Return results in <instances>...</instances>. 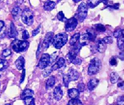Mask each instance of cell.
Wrapping results in <instances>:
<instances>
[{
	"instance_id": "d590c367",
	"label": "cell",
	"mask_w": 124,
	"mask_h": 105,
	"mask_svg": "<svg viewBox=\"0 0 124 105\" xmlns=\"http://www.w3.org/2000/svg\"><path fill=\"white\" fill-rule=\"evenodd\" d=\"M63 84L65 87H68L69 86V84L70 80L68 77L67 75H64L63 77Z\"/></svg>"
},
{
	"instance_id": "2e32d148",
	"label": "cell",
	"mask_w": 124,
	"mask_h": 105,
	"mask_svg": "<svg viewBox=\"0 0 124 105\" xmlns=\"http://www.w3.org/2000/svg\"><path fill=\"white\" fill-rule=\"evenodd\" d=\"M12 16H13L14 19H16V20L19 19V17L22 14L21 8H19V7H14L12 10Z\"/></svg>"
},
{
	"instance_id": "816d5d0a",
	"label": "cell",
	"mask_w": 124,
	"mask_h": 105,
	"mask_svg": "<svg viewBox=\"0 0 124 105\" xmlns=\"http://www.w3.org/2000/svg\"><path fill=\"white\" fill-rule=\"evenodd\" d=\"M5 105H10V104H6Z\"/></svg>"
},
{
	"instance_id": "277c9868",
	"label": "cell",
	"mask_w": 124,
	"mask_h": 105,
	"mask_svg": "<svg viewBox=\"0 0 124 105\" xmlns=\"http://www.w3.org/2000/svg\"><path fill=\"white\" fill-rule=\"evenodd\" d=\"M29 43L27 41H20V40H14L12 43L11 45L12 49L16 52H21L27 50L29 47Z\"/></svg>"
},
{
	"instance_id": "9c48e42d",
	"label": "cell",
	"mask_w": 124,
	"mask_h": 105,
	"mask_svg": "<svg viewBox=\"0 0 124 105\" xmlns=\"http://www.w3.org/2000/svg\"><path fill=\"white\" fill-rule=\"evenodd\" d=\"M53 39H54V33L53 32H48L46 34L44 40H43V49H48L51 42L53 41Z\"/></svg>"
},
{
	"instance_id": "bcb514c9",
	"label": "cell",
	"mask_w": 124,
	"mask_h": 105,
	"mask_svg": "<svg viewBox=\"0 0 124 105\" xmlns=\"http://www.w3.org/2000/svg\"><path fill=\"white\" fill-rule=\"evenodd\" d=\"M118 58L122 61H124V50L122 51L118 55Z\"/></svg>"
},
{
	"instance_id": "83f0119b",
	"label": "cell",
	"mask_w": 124,
	"mask_h": 105,
	"mask_svg": "<svg viewBox=\"0 0 124 105\" xmlns=\"http://www.w3.org/2000/svg\"><path fill=\"white\" fill-rule=\"evenodd\" d=\"M23 101L26 105H35L34 99L33 97H27L23 99Z\"/></svg>"
},
{
	"instance_id": "6da1fadb",
	"label": "cell",
	"mask_w": 124,
	"mask_h": 105,
	"mask_svg": "<svg viewBox=\"0 0 124 105\" xmlns=\"http://www.w3.org/2000/svg\"><path fill=\"white\" fill-rule=\"evenodd\" d=\"M101 68V62L99 59L95 57L91 61L89 68H88V74L89 76H94L98 74Z\"/></svg>"
},
{
	"instance_id": "f907efd6",
	"label": "cell",
	"mask_w": 124,
	"mask_h": 105,
	"mask_svg": "<svg viewBox=\"0 0 124 105\" xmlns=\"http://www.w3.org/2000/svg\"><path fill=\"white\" fill-rule=\"evenodd\" d=\"M80 1H74V2H75V3H78Z\"/></svg>"
},
{
	"instance_id": "ba28073f",
	"label": "cell",
	"mask_w": 124,
	"mask_h": 105,
	"mask_svg": "<svg viewBox=\"0 0 124 105\" xmlns=\"http://www.w3.org/2000/svg\"><path fill=\"white\" fill-rule=\"evenodd\" d=\"M66 57L68 61L70 63H73L74 64H80L81 63V59L77 57V55L75 54L72 51L69 52Z\"/></svg>"
},
{
	"instance_id": "d4e9b609",
	"label": "cell",
	"mask_w": 124,
	"mask_h": 105,
	"mask_svg": "<svg viewBox=\"0 0 124 105\" xmlns=\"http://www.w3.org/2000/svg\"><path fill=\"white\" fill-rule=\"evenodd\" d=\"M83 45H81V43H76L75 45H74L73 47V49H72V52L73 53H74L75 54L77 55L78 53H79V52L80 51V50H81V49L82 48V47H83Z\"/></svg>"
},
{
	"instance_id": "4fadbf2b",
	"label": "cell",
	"mask_w": 124,
	"mask_h": 105,
	"mask_svg": "<svg viewBox=\"0 0 124 105\" xmlns=\"http://www.w3.org/2000/svg\"><path fill=\"white\" fill-rule=\"evenodd\" d=\"M15 64L17 69H18L19 70L23 69V67L25 65V59H24V57L23 56L19 57L17 59V60L16 61Z\"/></svg>"
},
{
	"instance_id": "d6a6232c",
	"label": "cell",
	"mask_w": 124,
	"mask_h": 105,
	"mask_svg": "<svg viewBox=\"0 0 124 105\" xmlns=\"http://www.w3.org/2000/svg\"><path fill=\"white\" fill-rule=\"evenodd\" d=\"M68 105H83V104L80 100L78 99H74L70 100L68 103Z\"/></svg>"
},
{
	"instance_id": "7c38bea8",
	"label": "cell",
	"mask_w": 124,
	"mask_h": 105,
	"mask_svg": "<svg viewBox=\"0 0 124 105\" xmlns=\"http://www.w3.org/2000/svg\"><path fill=\"white\" fill-rule=\"evenodd\" d=\"M54 97L57 101H60L63 97V91L60 86H58L54 88Z\"/></svg>"
},
{
	"instance_id": "8fae6325",
	"label": "cell",
	"mask_w": 124,
	"mask_h": 105,
	"mask_svg": "<svg viewBox=\"0 0 124 105\" xmlns=\"http://www.w3.org/2000/svg\"><path fill=\"white\" fill-rule=\"evenodd\" d=\"M64 66H65V60L63 57H60L58 59V60L56 61V63L52 66V71L56 70Z\"/></svg>"
},
{
	"instance_id": "484cf974",
	"label": "cell",
	"mask_w": 124,
	"mask_h": 105,
	"mask_svg": "<svg viewBox=\"0 0 124 105\" xmlns=\"http://www.w3.org/2000/svg\"><path fill=\"white\" fill-rule=\"evenodd\" d=\"M101 2V1H87V5L89 8H93L98 6L100 3Z\"/></svg>"
},
{
	"instance_id": "c3c4849f",
	"label": "cell",
	"mask_w": 124,
	"mask_h": 105,
	"mask_svg": "<svg viewBox=\"0 0 124 105\" xmlns=\"http://www.w3.org/2000/svg\"><path fill=\"white\" fill-rule=\"evenodd\" d=\"M5 27V23L3 21H0V32Z\"/></svg>"
},
{
	"instance_id": "5b68a950",
	"label": "cell",
	"mask_w": 124,
	"mask_h": 105,
	"mask_svg": "<svg viewBox=\"0 0 124 105\" xmlns=\"http://www.w3.org/2000/svg\"><path fill=\"white\" fill-rule=\"evenodd\" d=\"M21 19L25 24L31 26L34 23V14L29 8H25L22 12Z\"/></svg>"
},
{
	"instance_id": "ee69618b",
	"label": "cell",
	"mask_w": 124,
	"mask_h": 105,
	"mask_svg": "<svg viewBox=\"0 0 124 105\" xmlns=\"http://www.w3.org/2000/svg\"><path fill=\"white\" fill-rule=\"evenodd\" d=\"M39 31H40V26L37 28L36 29H35L34 30H33L32 33V36H36V35L39 32Z\"/></svg>"
},
{
	"instance_id": "4316f807",
	"label": "cell",
	"mask_w": 124,
	"mask_h": 105,
	"mask_svg": "<svg viewBox=\"0 0 124 105\" xmlns=\"http://www.w3.org/2000/svg\"><path fill=\"white\" fill-rule=\"evenodd\" d=\"M86 33L89 35V38H90V41H94V39H96V34L95 33L94 30H87Z\"/></svg>"
},
{
	"instance_id": "ffe728a7",
	"label": "cell",
	"mask_w": 124,
	"mask_h": 105,
	"mask_svg": "<svg viewBox=\"0 0 124 105\" xmlns=\"http://www.w3.org/2000/svg\"><path fill=\"white\" fill-rule=\"evenodd\" d=\"M55 82H56L55 77L54 76H50V77L46 80V89L48 90L49 88H50L53 87L54 84H55Z\"/></svg>"
},
{
	"instance_id": "f1b7e54d",
	"label": "cell",
	"mask_w": 124,
	"mask_h": 105,
	"mask_svg": "<svg viewBox=\"0 0 124 105\" xmlns=\"http://www.w3.org/2000/svg\"><path fill=\"white\" fill-rule=\"evenodd\" d=\"M94 30L98 31L99 32H104L106 30L105 27L104 25H103L101 24H97L94 25Z\"/></svg>"
},
{
	"instance_id": "9a60e30c",
	"label": "cell",
	"mask_w": 124,
	"mask_h": 105,
	"mask_svg": "<svg viewBox=\"0 0 124 105\" xmlns=\"http://www.w3.org/2000/svg\"><path fill=\"white\" fill-rule=\"evenodd\" d=\"M17 32L16 30V28L14 24L12 22L10 24V27L9 32H8V35L10 37L12 38H15L17 36Z\"/></svg>"
},
{
	"instance_id": "603a6c76",
	"label": "cell",
	"mask_w": 124,
	"mask_h": 105,
	"mask_svg": "<svg viewBox=\"0 0 124 105\" xmlns=\"http://www.w3.org/2000/svg\"><path fill=\"white\" fill-rule=\"evenodd\" d=\"M119 75H118L116 72H112L110 75V82L112 84H115L118 82V79H119Z\"/></svg>"
},
{
	"instance_id": "f546056e",
	"label": "cell",
	"mask_w": 124,
	"mask_h": 105,
	"mask_svg": "<svg viewBox=\"0 0 124 105\" xmlns=\"http://www.w3.org/2000/svg\"><path fill=\"white\" fill-rule=\"evenodd\" d=\"M8 66V63L7 61L0 59V71L6 69Z\"/></svg>"
},
{
	"instance_id": "b9f144b4",
	"label": "cell",
	"mask_w": 124,
	"mask_h": 105,
	"mask_svg": "<svg viewBox=\"0 0 124 105\" xmlns=\"http://www.w3.org/2000/svg\"><path fill=\"white\" fill-rule=\"evenodd\" d=\"M50 56V64H51V63H52L54 62V61L56 60V57H58V54H57V53L55 52L54 53V54H52L51 56Z\"/></svg>"
},
{
	"instance_id": "ab89813d",
	"label": "cell",
	"mask_w": 124,
	"mask_h": 105,
	"mask_svg": "<svg viewBox=\"0 0 124 105\" xmlns=\"http://www.w3.org/2000/svg\"><path fill=\"white\" fill-rule=\"evenodd\" d=\"M109 64L111 66H116V64H117V60H116V58L115 57H112V58L110 59V60H109Z\"/></svg>"
},
{
	"instance_id": "836d02e7",
	"label": "cell",
	"mask_w": 124,
	"mask_h": 105,
	"mask_svg": "<svg viewBox=\"0 0 124 105\" xmlns=\"http://www.w3.org/2000/svg\"><path fill=\"white\" fill-rule=\"evenodd\" d=\"M103 42L105 44H111L113 42V39H112V37L110 36H107V37H105L103 39H102Z\"/></svg>"
},
{
	"instance_id": "8992f818",
	"label": "cell",
	"mask_w": 124,
	"mask_h": 105,
	"mask_svg": "<svg viewBox=\"0 0 124 105\" xmlns=\"http://www.w3.org/2000/svg\"><path fill=\"white\" fill-rule=\"evenodd\" d=\"M50 56L48 54H44L41 57L38 63V67L40 69H45L50 64Z\"/></svg>"
},
{
	"instance_id": "60d3db41",
	"label": "cell",
	"mask_w": 124,
	"mask_h": 105,
	"mask_svg": "<svg viewBox=\"0 0 124 105\" xmlns=\"http://www.w3.org/2000/svg\"><path fill=\"white\" fill-rule=\"evenodd\" d=\"M29 37H30V36H29V32H28L27 30H25L23 31V34H22V38H23L24 40H27V39H29Z\"/></svg>"
},
{
	"instance_id": "1f68e13d",
	"label": "cell",
	"mask_w": 124,
	"mask_h": 105,
	"mask_svg": "<svg viewBox=\"0 0 124 105\" xmlns=\"http://www.w3.org/2000/svg\"><path fill=\"white\" fill-rule=\"evenodd\" d=\"M57 18L58 19V20H60L61 21L65 22V23L68 20L65 17V15H64L63 12H62V11H60V12L58 13V15H57Z\"/></svg>"
},
{
	"instance_id": "e575fe53",
	"label": "cell",
	"mask_w": 124,
	"mask_h": 105,
	"mask_svg": "<svg viewBox=\"0 0 124 105\" xmlns=\"http://www.w3.org/2000/svg\"><path fill=\"white\" fill-rule=\"evenodd\" d=\"M116 104L117 105H124V96L122 95L118 97L116 100Z\"/></svg>"
},
{
	"instance_id": "44dd1931",
	"label": "cell",
	"mask_w": 124,
	"mask_h": 105,
	"mask_svg": "<svg viewBox=\"0 0 124 105\" xmlns=\"http://www.w3.org/2000/svg\"><path fill=\"white\" fill-rule=\"evenodd\" d=\"M33 95H34V91L32 90L25 89L21 93V98L23 100L27 97H33Z\"/></svg>"
},
{
	"instance_id": "74e56055",
	"label": "cell",
	"mask_w": 124,
	"mask_h": 105,
	"mask_svg": "<svg viewBox=\"0 0 124 105\" xmlns=\"http://www.w3.org/2000/svg\"><path fill=\"white\" fill-rule=\"evenodd\" d=\"M85 84L83 83H80L78 84V90L79 91V92H83L85 90Z\"/></svg>"
},
{
	"instance_id": "4dcf8cb0",
	"label": "cell",
	"mask_w": 124,
	"mask_h": 105,
	"mask_svg": "<svg viewBox=\"0 0 124 105\" xmlns=\"http://www.w3.org/2000/svg\"><path fill=\"white\" fill-rule=\"evenodd\" d=\"M124 30L120 28H116L115 30H114V33H113V35L115 37H116L117 39H118L119 37H121L122 35V34H124Z\"/></svg>"
},
{
	"instance_id": "30bf717a",
	"label": "cell",
	"mask_w": 124,
	"mask_h": 105,
	"mask_svg": "<svg viewBox=\"0 0 124 105\" xmlns=\"http://www.w3.org/2000/svg\"><path fill=\"white\" fill-rule=\"evenodd\" d=\"M67 75L70 81H77L78 79V78H79L78 72L76 70L73 69V68L70 69Z\"/></svg>"
},
{
	"instance_id": "f6af8a7d",
	"label": "cell",
	"mask_w": 124,
	"mask_h": 105,
	"mask_svg": "<svg viewBox=\"0 0 124 105\" xmlns=\"http://www.w3.org/2000/svg\"><path fill=\"white\" fill-rule=\"evenodd\" d=\"M5 35H6V28L5 27L0 32V38H3V37L5 36Z\"/></svg>"
},
{
	"instance_id": "d6986e66",
	"label": "cell",
	"mask_w": 124,
	"mask_h": 105,
	"mask_svg": "<svg viewBox=\"0 0 124 105\" xmlns=\"http://www.w3.org/2000/svg\"><path fill=\"white\" fill-rule=\"evenodd\" d=\"M55 3L52 1H47L45 3L44 6H43V8L46 11H50V10H53L55 7Z\"/></svg>"
},
{
	"instance_id": "7a4b0ae2",
	"label": "cell",
	"mask_w": 124,
	"mask_h": 105,
	"mask_svg": "<svg viewBox=\"0 0 124 105\" xmlns=\"http://www.w3.org/2000/svg\"><path fill=\"white\" fill-rule=\"evenodd\" d=\"M67 42V35L65 33H60L54 37L52 44L56 49H60Z\"/></svg>"
},
{
	"instance_id": "db71d44e",
	"label": "cell",
	"mask_w": 124,
	"mask_h": 105,
	"mask_svg": "<svg viewBox=\"0 0 124 105\" xmlns=\"http://www.w3.org/2000/svg\"></svg>"
},
{
	"instance_id": "ac0fdd59",
	"label": "cell",
	"mask_w": 124,
	"mask_h": 105,
	"mask_svg": "<svg viewBox=\"0 0 124 105\" xmlns=\"http://www.w3.org/2000/svg\"><path fill=\"white\" fill-rule=\"evenodd\" d=\"M79 91L75 88H71L68 90V95L72 99H76L79 96Z\"/></svg>"
},
{
	"instance_id": "7dc6e473",
	"label": "cell",
	"mask_w": 124,
	"mask_h": 105,
	"mask_svg": "<svg viewBox=\"0 0 124 105\" xmlns=\"http://www.w3.org/2000/svg\"><path fill=\"white\" fill-rule=\"evenodd\" d=\"M25 70H23V72H22V75H21V79H20V83H22L25 79Z\"/></svg>"
},
{
	"instance_id": "f35d334b",
	"label": "cell",
	"mask_w": 124,
	"mask_h": 105,
	"mask_svg": "<svg viewBox=\"0 0 124 105\" xmlns=\"http://www.w3.org/2000/svg\"><path fill=\"white\" fill-rule=\"evenodd\" d=\"M2 55L3 56L5 57H7L9 56L10 55H11V51L9 49H5L3 51V53H2Z\"/></svg>"
},
{
	"instance_id": "52a82bcc",
	"label": "cell",
	"mask_w": 124,
	"mask_h": 105,
	"mask_svg": "<svg viewBox=\"0 0 124 105\" xmlns=\"http://www.w3.org/2000/svg\"><path fill=\"white\" fill-rule=\"evenodd\" d=\"M78 25V20L76 18H72L66 22L65 30L67 32H72L75 29Z\"/></svg>"
},
{
	"instance_id": "681fc988",
	"label": "cell",
	"mask_w": 124,
	"mask_h": 105,
	"mask_svg": "<svg viewBox=\"0 0 124 105\" xmlns=\"http://www.w3.org/2000/svg\"><path fill=\"white\" fill-rule=\"evenodd\" d=\"M124 86V81H121L119 82L118 83V87L119 88H122Z\"/></svg>"
},
{
	"instance_id": "7402d4cb",
	"label": "cell",
	"mask_w": 124,
	"mask_h": 105,
	"mask_svg": "<svg viewBox=\"0 0 124 105\" xmlns=\"http://www.w3.org/2000/svg\"><path fill=\"white\" fill-rule=\"evenodd\" d=\"M80 34L79 33H77L75 34H74L72 37L70 38V45H71V46H74V45H75L77 43V41H78L79 39V37H80Z\"/></svg>"
},
{
	"instance_id": "e0dca14e",
	"label": "cell",
	"mask_w": 124,
	"mask_h": 105,
	"mask_svg": "<svg viewBox=\"0 0 124 105\" xmlns=\"http://www.w3.org/2000/svg\"><path fill=\"white\" fill-rule=\"evenodd\" d=\"M96 47L97 50L100 53H103L107 49L106 44L103 43L102 40H99V41H98V43H97L96 45Z\"/></svg>"
},
{
	"instance_id": "3957f363",
	"label": "cell",
	"mask_w": 124,
	"mask_h": 105,
	"mask_svg": "<svg viewBox=\"0 0 124 105\" xmlns=\"http://www.w3.org/2000/svg\"><path fill=\"white\" fill-rule=\"evenodd\" d=\"M87 12L88 9L87 5L85 3H81L78 8L77 12L76 14V19L80 22H83V20L87 17Z\"/></svg>"
},
{
	"instance_id": "5bb4252c",
	"label": "cell",
	"mask_w": 124,
	"mask_h": 105,
	"mask_svg": "<svg viewBox=\"0 0 124 105\" xmlns=\"http://www.w3.org/2000/svg\"><path fill=\"white\" fill-rule=\"evenodd\" d=\"M99 83V80L97 79H92L89 81L87 84V87L90 91H93L95 88L96 87Z\"/></svg>"
},
{
	"instance_id": "cb8c5ba5",
	"label": "cell",
	"mask_w": 124,
	"mask_h": 105,
	"mask_svg": "<svg viewBox=\"0 0 124 105\" xmlns=\"http://www.w3.org/2000/svg\"><path fill=\"white\" fill-rule=\"evenodd\" d=\"M118 47L120 50H124V32L122 36L118 39Z\"/></svg>"
},
{
	"instance_id": "7bdbcfd3",
	"label": "cell",
	"mask_w": 124,
	"mask_h": 105,
	"mask_svg": "<svg viewBox=\"0 0 124 105\" xmlns=\"http://www.w3.org/2000/svg\"><path fill=\"white\" fill-rule=\"evenodd\" d=\"M107 7L110 8H112V9H114V10H118L119 7H120V4L119 3H116V4L112 5H108Z\"/></svg>"
},
{
	"instance_id": "f5cc1de1",
	"label": "cell",
	"mask_w": 124,
	"mask_h": 105,
	"mask_svg": "<svg viewBox=\"0 0 124 105\" xmlns=\"http://www.w3.org/2000/svg\"><path fill=\"white\" fill-rule=\"evenodd\" d=\"M0 77H1V76H0Z\"/></svg>"
},
{
	"instance_id": "8d00e7d4",
	"label": "cell",
	"mask_w": 124,
	"mask_h": 105,
	"mask_svg": "<svg viewBox=\"0 0 124 105\" xmlns=\"http://www.w3.org/2000/svg\"><path fill=\"white\" fill-rule=\"evenodd\" d=\"M52 66H50V68H48L44 70V72H43V76H44V77H47L50 75V74L52 72Z\"/></svg>"
}]
</instances>
